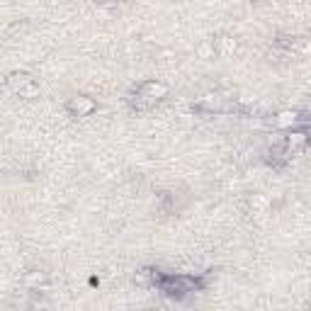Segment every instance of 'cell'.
I'll return each mask as SVG.
<instances>
[{
  "label": "cell",
  "instance_id": "obj_1",
  "mask_svg": "<svg viewBox=\"0 0 311 311\" xmlns=\"http://www.w3.org/2000/svg\"><path fill=\"white\" fill-rule=\"evenodd\" d=\"M71 107H76L78 114H81V112H85V110H92V102H88L85 97H78V100H73V105H71Z\"/></svg>",
  "mask_w": 311,
  "mask_h": 311
},
{
  "label": "cell",
  "instance_id": "obj_2",
  "mask_svg": "<svg viewBox=\"0 0 311 311\" xmlns=\"http://www.w3.org/2000/svg\"><path fill=\"white\" fill-rule=\"evenodd\" d=\"M97 2H110V0H97Z\"/></svg>",
  "mask_w": 311,
  "mask_h": 311
}]
</instances>
